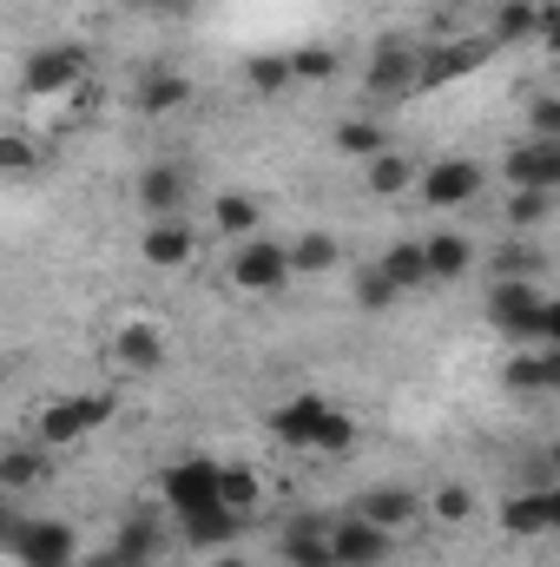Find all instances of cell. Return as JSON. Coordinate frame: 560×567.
<instances>
[{
  "label": "cell",
  "instance_id": "cell-42",
  "mask_svg": "<svg viewBox=\"0 0 560 567\" xmlns=\"http://www.w3.org/2000/svg\"><path fill=\"white\" fill-rule=\"evenodd\" d=\"M80 567H126V561H120L113 548H100V555H80Z\"/></svg>",
  "mask_w": 560,
  "mask_h": 567
},
{
  "label": "cell",
  "instance_id": "cell-25",
  "mask_svg": "<svg viewBox=\"0 0 560 567\" xmlns=\"http://www.w3.org/2000/svg\"><path fill=\"white\" fill-rule=\"evenodd\" d=\"M535 33H548V7L541 0H508L495 13V40H535Z\"/></svg>",
  "mask_w": 560,
  "mask_h": 567
},
{
  "label": "cell",
  "instance_id": "cell-24",
  "mask_svg": "<svg viewBox=\"0 0 560 567\" xmlns=\"http://www.w3.org/2000/svg\"><path fill=\"white\" fill-rule=\"evenodd\" d=\"M245 528V515H231V508H205V515H178V535L191 542V548H225L231 535Z\"/></svg>",
  "mask_w": 560,
  "mask_h": 567
},
{
  "label": "cell",
  "instance_id": "cell-31",
  "mask_svg": "<svg viewBox=\"0 0 560 567\" xmlns=\"http://www.w3.org/2000/svg\"><path fill=\"white\" fill-rule=\"evenodd\" d=\"M33 482H40V455H33V449H7V455H0V488L20 495V488H33Z\"/></svg>",
  "mask_w": 560,
  "mask_h": 567
},
{
  "label": "cell",
  "instance_id": "cell-6",
  "mask_svg": "<svg viewBox=\"0 0 560 567\" xmlns=\"http://www.w3.org/2000/svg\"><path fill=\"white\" fill-rule=\"evenodd\" d=\"M86 47H40V53H27V93L33 100H46V93H66V86H80L86 80Z\"/></svg>",
  "mask_w": 560,
  "mask_h": 567
},
{
  "label": "cell",
  "instance_id": "cell-29",
  "mask_svg": "<svg viewBox=\"0 0 560 567\" xmlns=\"http://www.w3.org/2000/svg\"><path fill=\"white\" fill-rule=\"evenodd\" d=\"M409 185H416V165H409V158H396V152L370 158V192H376V198H396V192H409Z\"/></svg>",
  "mask_w": 560,
  "mask_h": 567
},
{
  "label": "cell",
  "instance_id": "cell-43",
  "mask_svg": "<svg viewBox=\"0 0 560 567\" xmlns=\"http://www.w3.org/2000/svg\"><path fill=\"white\" fill-rule=\"evenodd\" d=\"M548 515H554V535H560V482L548 488Z\"/></svg>",
  "mask_w": 560,
  "mask_h": 567
},
{
  "label": "cell",
  "instance_id": "cell-44",
  "mask_svg": "<svg viewBox=\"0 0 560 567\" xmlns=\"http://www.w3.org/2000/svg\"><path fill=\"white\" fill-rule=\"evenodd\" d=\"M548 462H554V468H560V442H554V449H548Z\"/></svg>",
  "mask_w": 560,
  "mask_h": 567
},
{
  "label": "cell",
  "instance_id": "cell-5",
  "mask_svg": "<svg viewBox=\"0 0 560 567\" xmlns=\"http://www.w3.org/2000/svg\"><path fill=\"white\" fill-rule=\"evenodd\" d=\"M113 423V396L106 390H93V396H66V403H53L46 416H40V442H80V435H93V429Z\"/></svg>",
  "mask_w": 560,
  "mask_h": 567
},
{
  "label": "cell",
  "instance_id": "cell-36",
  "mask_svg": "<svg viewBox=\"0 0 560 567\" xmlns=\"http://www.w3.org/2000/svg\"><path fill=\"white\" fill-rule=\"evenodd\" d=\"M290 66H297V80H330L336 73V47H303V53H290Z\"/></svg>",
  "mask_w": 560,
  "mask_h": 567
},
{
  "label": "cell",
  "instance_id": "cell-30",
  "mask_svg": "<svg viewBox=\"0 0 560 567\" xmlns=\"http://www.w3.org/2000/svg\"><path fill=\"white\" fill-rule=\"evenodd\" d=\"M396 297H403V290H396V278H390L383 265H363V271H356V303H363V310H390Z\"/></svg>",
  "mask_w": 560,
  "mask_h": 567
},
{
  "label": "cell",
  "instance_id": "cell-10",
  "mask_svg": "<svg viewBox=\"0 0 560 567\" xmlns=\"http://www.w3.org/2000/svg\"><path fill=\"white\" fill-rule=\"evenodd\" d=\"M336 403H323L317 390H303V396H290V403H278L265 423H271V435L278 442H290V449H317V429H323V416H330Z\"/></svg>",
  "mask_w": 560,
  "mask_h": 567
},
{
  "label": "cell",
  "instance_id": "cell-4",
  "mask_svg": "<svg viewBox=\"0 0 560 567\" xmlns=\"http://www.w3.org/2000/svg\"><path fill=\"white\" fill-rule=\"evenodd\" d=\"M290 278H297V265H290V251L271 245V238H245L238 258H231V284L251 290V297H278V290H290Z\"/></svg>",
  "mask_w": 560,
  "mask_h": 567
},
{
  "label": "cell",
  "instance_id": "cell-8",
  "mask_svg": "<svg viewBox=\"0 0 560 567\" xmlns=\"http://www.w3.org/2000/svg\"><path fill=\"white\" fill-rule=\"evenodd\" d=\"M475 192H481V165H475V158H435V165L422 172V205H435V212L468 205Z\"/></svg>",
  "mask_w": 560,
  "mask_h": 567
},
{
  "label": "cell",
  "instance_id": "cell-26",
  "mask_svg": "<svg viewBox=\"0 0 560 567\" xmlns=\"http://www.w3.org/2000/svg\"><path fill=\"white\" fill-rule=\"evenodd\" d=\"M218 502H225L231 515H251V508L265 502V482H258V468H245V462H225V482H218Z\"/></svg>",
  "mask_w": 560,
  "mask_h": 567
},
{
  "label": "cell",
  "instance_id": "cell-11",
  "mask_svg": "<svg viewBox=\"0 0 560 567\" xmlns=\"http://www.w3.org/2000/svg\"><path fill=\"white\" fill-rule=\"evenodd\" d=\"M330 542H336V567H383L390 561V528H376L363 515H343Z\"/></svg>",
  "mask_w": 560,
  "mask_h": 567
},
{
  "label": "cell",
  "instance_id": "cell-33",
  "mask_svg": "<svg viewBox=\"0 0 560 567\" xmlns=\"http://www.w3.org/2000/svg\"><path fill=\"white\" fill-rule=\"evenodd\" d=\"M428 508H435L442 522H468V515H475V488H468V482H442V488L428 495Z\"/></svg>",
  "mask_w": 560,
  "mask_h": 567
},
{
  "label": "cell",
  "instance_id": "cell-23",
  "mask_svg": "<svg viewBox=\"0 0 560 567\" xmlns=\"http://www.w3.org/2000/svg\"><path fill=\"white\" fill-rule=\"evenodd\" d=\"M258 225H265V212H258V198H245V192H225V198L211 205V231H218V238H258Z\"/></svg>",
  "mask_w": 560,
  "mask_h": 567
},
{
  "label": "cell",
  "instance_id": "cell-21",
  "mask_svg": "<svg viewBox=\"0 0 560 567\" xmlns=\"http://www.w3.org/2000/svg\"><path fill=\"white\" fill-rule=\"evenodd\" d=\"M113 357H120L126 370H158V363H165V330H158V323H126V330L113 337Z\"/></svg>",
  "mask_w": 560,
  "mask_h": 567
},
{
  "label": "cell",
  "instance_id": "cell-39",
  "mask_svg": "<svg viewBox=\"0 0 560 567\" xmlns=\"http://www.w3.org/2000/svg\"><path fill=\"white\" fill-rule=\"evenodd\" d=\"M0 158H7V172H27V165H33V145L20 140V133H7V145H0Z\"/></svg>",
  "mask_w": 560,
  "mask_h": 567
},
{
  "label": "cell",
  "instance_id": "cell-1",
  "mask_svg": "<svg viewBox=\"0 0 560 567\" xmlns=\"http://www.w3.org/2000/svg\"><path fill=\"white\" fill-rule=\"evenodd\" d=\"M0 542H7V555L20 567H80V535H73V522H53V515H7V528H0Z\"/></svg>",
  "mask_w": 560,
  "mask_h": 567
},
{
  "label": "cell",
  "instance_id": "cell-40",
  "mask_svg": "<svg viewBox=\"0 0 560 567\" xmlns=\"http://www.w3.org/2000/svg\"><path fill=\"white\" fill-rule=\"evenodd\" d=\"M541 343L560 350V297H548V323H541Z\"/></svg>",
  "mask_w": 560,
  "mask_h": 567
},
{
  "label": "cell",
  "instance_id": "cell-38",
  "mask_svg": "<svg viewBox=\"0 0 560 567\" xmlns=\"http://www.w3.org/2000/svg\"><path fill=\"white\" fill-rule=\"evenodd\" d=\"M528 126H535V133H528V140H560V100H554V93H548V100H535V106H528Z\"/></svg>",
  "mask_w": 560,
  "mask_h": 567
},
{
  "label": "cell",
  "instance_id": "cell-34",
  "mask_svg": "<svg viewBox=\"0 0 560 567\" xmlns=\"http://www.w3.org/2000/svg\"><path fill=\"white\" fill-rule=\"evenodd\" d=\"M290 80H297V66H290L283 53H258V60H251V86H258V93H283Z\"/></svg>",
  "mask_w": 560,
  "mask_h": 567
},
{
  "label": "cell",
  "instance_id": "cell-20",
  "mask_svg": "<svg viewBox=\"0 0 560 567\" xmlns=\"http://www.w3.org/2000/svg\"><path fill=\"white\" fill-rule=\"evenodd\" d=\"M133 100H139V113H152V120H158V113H178V106L191 100V80H185V73H172V66H152Z\"/></svg>",
  "mask_w": 560,
  "mask_h": 567
},
{
  "label": "cell",
  "instance_id": "cell-41",
  "mask_svg": "<svg viewBox=\"0 0 560 567\" xmlns=\"http://www.w3.org/2000/svg\"><path fill=\"white\" fill-rule=\"evenodd\" d=\"M541 40H548V53L560 60V7H548V33H541Z\"/></svg>",
  "mask_w": 560,
  "mask_h": 567
},
{
  "label": "cell",
  "instance_id": "cell-27",
  "mask_svg": "<svg viewBox=\"0 0 560 567\" xmlns=\"http://www.w3.org/2000/svg\"><path fill=\"white\" fill-rule=\"evenodd\" d=\"M383 271L396 278V290H422L428 284V251L422 245H390L383 251Z\"/></svg>",
  "mask_w": 560,
  "mask_h": 567
},
{
  "label": "cell",
  "instance_id": "cell-7",
  "mask_svg": "<svg viewBox=\"0 0 560 567\" xmlns=\"http://www.w3.org/2000/svg\"><path fill=\"white\" fill-rule=\"evenodd\" d=\"M501 172L515 192H560V140H521Z\"/></svg>",
  "mask_w": 560,
  "mask_h": 567
},
{
  "label": "cell",
  "instance_id": "cell-2",
  "mask_svg": "<svg viewBox=\"0 0 560 567\" xmlns=\"http://www.w3.org/2000/svg\"><path fill=\"white\" fill-rule=\"evenodd\" d=\"M218 482H225V462L185 455V462H172V468L158 475V495H165L172 515H205V508H225V502H218Z\"/></svg>",
  "mask_w": 560,
  "mask_h": 567
},
{
  "label": "cell",
  "instance_id": "cell-37",
  "mask_svg": "<svg viewBox=\"0 0 560 567\" xmlns=\"http://www.w3.org/2000/svg\"><path fill=\"white\" fill-rule=\"evenodd\" d=\"M541 271V251L535 245H508L501 258H495V278H535Z\"/></svg>",
  "mask_w": 560,
  "mask_h": 567
},
{
  "label": "cell",
  "instance_id": "cell-17",
  "mask_svg": "<svg viewBox=\"0 0 560 567\" xmlns=\"http://www.w3.org/2000/svg\"><path fill=\"white\" fill-rule=\"evenodd\" d=\"M501 383L508 390H554L560 396V350H521V357H508V370H501Z\"/></svg>",
  "mask_w": 560,
  "mask_h": 567
},
{
  "label": "cell",
  "instance_id": "cell-28",
  "mask_svg": "<svg viewBox=\"0 0 560 567\" xmlns=\"http://www.w3.org/2000/svg\"><path fill=\"white\" fill-rule=\"evenodd\" d=\"M290 265H297L303 278H323V271L336 265V238H330V231H303V238L290 245Z\"/></svg>",
  "mask_w": 560,
  "mask_h": 567
},
{
  "label": "cell",
  "instance_id": "cell-9",
  "mask_svg": "<svg viewBox=\"0 0 560 567\" xmlns=\"http://www.w3.org/2000/svg\"><path fill=\"white\" fill-rule=\"evenodd\" d=\"M336 522H317V515H297L290 528L278 535V555L290 567H336Z\"/></svg>",
  "mask_w": 560,
  "mask_h": 567
},
{
  "label": "cell",
  "instance_id": "cell-18",
  "mask_svg": "<svg viewBox=\"0 0 560 567\" xmlns=\"http://www.w3.org/2000/svg\"><path fill=\"white\" fill-rule=\"evenodd\" d=\"M422 251H428V284H455L475 265V245L462 231H435V238H422Z\"/></svg>",
  "mask_w": 560,
  "mask_h": 567
},
{
  "label": "cell",
  "instance_id": "cell-35",
  "mask_svg": "<svg viewBox=\"0 0 560 567\" xmlns=\"http://www.w3.org/2000/svg\"><path fill=\"white\" fill-rule=\"evenodd\" d=\"M548 205H554V192H515V198H508V225H515V231H528V225H541V218H548Z\"/></svg>",
  "mask_w": 560,
  "mask_h": 567
},
{
  "label": "cell",
  "instance_id": "cell-16",
  "mask_svg": "<svg viewBox=\"0 0 560 567\" xmlns=\"http://www.w3.org/2000/svg\"><path fill=\"white\" fill-rule=\"evenodd\" d=\"M501 528H508V535H521V542H535V535H554L548 488H521V495H508V502H501Z\"/></svg>",
  "mask_w": 560,
  "mask_h": 567
},
{
  "label": "cell",
  "instance_id": "cell-12",
  "mask_svg": "<svg viewBox=\"0 0 560 567\" xmlns=\"http://www.w3.org/2000/svg\"><path fill=\"white\" fill-rule=\"evenodd\" d=\"M145 265H158V271H178V265H191V251H198V231L185 225V218H152V231L139 238Z\"/></svg>",
  "mask_w": 560,
  "mask_h": 567
},
{
  "label": "cell",
  "instance_id": "cell-22",
  "mask_svg": "<svg viewBox=\"0 0 560 567\" xmlns=\"http://www.w3.org/2000/svg\"><path fill=\"white\" fill-rule=\"evenodd\" d=\"M139 205L152 218H178V205H185V172H178V165H152L139 178Z\"/></svg>",
  "mask_w": 560,
  "mask_h": 567
},
{
  "label": "cell",
  "instance_id": "cell-14",
  "mask_svg": "<svg viewBox=\"0 0 560 567\" xmlns=\"http://www.w3.org/2000/svg\"><path fill=\"white\" fill-rule=\"evenodd\" d=\"M409 86H422V53L409 40H390L370 60V93H409Z\"/></svg>",
  "mask_w": 560,
  "mask_h": 567
},
{
  "label": "cell",
  "instance_id": "cell-15",
  "mask_svg": "<svg viewBox=\"0 0 560 567\" xmlns=\"http://www.w3.org/2000/svg\"><path fill=\"white\" fill-rule=\"evenodd\" d=\"M488 60V47L481 40H455V47H435V53H422V86H455L462 73H475Z\"/></svg>",
  "mask_w": 560,
  "mask_h": 567
},
{
  "label": "cell",
  "instance_id": "cell-32",
  "mask_svg": "<svg viewBox=\"0 0 560 567\" xmlns=\"http://www.w3.org/2000/svg\"><path fill=\"white\" fill-rule=\"evenodd\" d=\"M336 145L356 152V158H383V152H390V145H383V126H370V120H343V126H336Z\"/></svg>",
  "mask_w": 560,
  "mask_h": 567
},
{
  "label": "cell",
  "instance_id": "cell-3",
  "mask_svg": "<svg viewBox=\"0 0 560 567\" xmlns=\"http://www.w3.org/2000/svg\"><path fill=\"white\" fill-rule=\"evenodd\" d=\"M488 323L495 330H508V337H541V323H548V297H541V284L528 278H501L488 290Z\"/></svg>",
  "mask_w": 560,
  "mask_h": 567
},
{
  "label": "cell",
  "instance_id": "cell-13",
  "mask_svg": "<svg viewBox=\"0 0 560 567\" xmlns=\"http://www.w3.org/2000/svg\"><path fill=\"white\" fill-rule=\"evenodd\" d=\"M356 515L376 522V528H403V522H416L422 515V495L416 488H403V482H376V488L356 495Z\"/></svg>",
  "mask_w": 560,
  "mask_h": 567
},
{
  "label": "cell",
  "instance_id": "cell-19",
  "mask_svg": "<svg viewBox=\"0 0 560 567\" xmlns=\"http://www.w3.org/2000/svg\"><path fill=\"white\" fill-rule=\"evenodd\" d=\"M113 555L126 567H158V555H165V528L152 522V515H133L120 535H113Z\"/></svg>",
  "mask_w": 560,
  "mask_h": 567
}]
</instances>
